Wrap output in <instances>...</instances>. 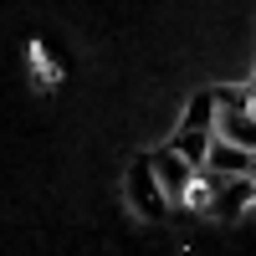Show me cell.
I'll use <instances>...</instances> for the list:
<instances>
[{
    "label": "cell",
    "mask_w": 256,
    "mask_h": 256,
    "mask_svg": "<svg viewBox=\"0 0 256 256\" xmlns=\"http://www.w3.org/2000/svg\"><path fill=\"white\" fill-rule=\"evenodd\" d=\"M205 174H220V180H246L256 174V154L230 138H216L210 144V159H205Z\"/></svg>",
    "instance_id": "3957f363"
},
{
    "label": "cell",
    "mask_w": 256,
    "mask_h": 256,
    "mask_svg": "<svg viewBox=\"0 0 256 256\" xmlns=\"http://www.w3.org/2000/svg\"><path fill=\"white\" fill-rule=\"evenodd\" d=\"M180 128H200V134H220V92H195L190 98V108L180 118Z\"/></svg>",
    "instance_id": "277c9868"
},
{
    "label": "cell",
    "mask_w": 256,
    "mask_h": 256,
    "mask_svg": "<svg viewBox=\"0 0 256 256\" xmlns=\"http://www.w3.org/2000/svg\"><path fill=\"white\" fill-rule=\"evenodd\" d=\"M220 134H200V128H180V134L174 138H169V144H174L180 148V154L190 159V164H195V169H205V159H210V144H216Z\"/></svg>",
    "instance_id": "8992f818"
},
{
    "label": "cell",
    "mask_w": 256,
    "mask_h": 256,
    "mask_svg": "<svg viewBox=\"0 0 256 256\" xmlns=\"http://www.w3.org/2000/svg\"><path fill=\"white\" fill-rule=\"evenodd\" d=\"M128 200H134L144 216H164V210H169V195H164V184L154 174V164H148V154L134 159V169H128Z\"/></svg>",
    "instance_id": "7a4b0ae2"
},
{
    "label": "cell",
    "mask_w": 256,
    "mask_h": 256,
    "mask_svg": "<svg viewBox=\"0 0 256 256\" xmlns=\"http://www.w3.org/2000/svg\"><path fill=\"white\" fill-rule=\"evenodd\" d=\"M148 164H154V174H159V184H164V195L169 200H190L195 195V184H200V169L190 164L174 144H164V148H154L148 154Z\"/></svg>",
    "instance_id": "6da1fadb"
},
{
    "label": "cell",
    "mask_w": 256,
    "mask_h": 256,
    "mask_svg": "<svg viewBox=\"0 0 256 256\" xmlns=\"http://www.w3.org/2000/svg\"><path fill=\"white\" fill-rule=\"evenodd\" d=\"M220 138H230V144L256 154V113L251 108H220Z\"/></svg>",
    "instance_id": "5b68a950"
}]
</instances>
